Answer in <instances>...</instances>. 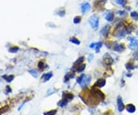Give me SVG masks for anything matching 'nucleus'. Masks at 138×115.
I'll use <instances>...</instances> for the list:
<instances>
[{"instance_id":"obj_1","label":"nucleus","mask_w":138,"mask_h":115,"mask_svg":"<svg viewBox=\"0 0 138 115\" xmlns=\"http://www.w3.org/2000/svg\"><path fill=\"white\" fill-rule=\"evenodd\" d=\"M89 23H90L91 26L94 29H97L99 26V18L98 16L96 15H93L89 19Z\"/></svg>"},{"instance_id":"obj_2","label":"nucleus","mask_w":138,"mask_h":115,"mask_svg":"<svg viewBox=\"0 0 138 115\" xmlns=\"http://www.w3.org/2000/svg\"><path fill=\"white\" fill-rule=\"evenodd\" d=\"M117 108H118V111H119V112H122V111L124 110V108H125V106H124V102H123V101H122V98H121L120 96H118V97H117Z\"/></svg>"},{"instance_id":"obj_3","label":"nucleus","mask_w":138,"mask_h":115,"mask_svg":"<svg viewBox=\"0 0 138 115\" xmlns=\"http://www.w3.org/2000/svg\"><path fill=\"white\" fill-rule=\"evenodd\" d=\"M130 48L131 49V50H135V49L138 48V40L136 38H130Z\"/></svg>"},{"instance_id":"obj_4","label":"nucleus","mask_w":138,"mask_h":115,"mask_svg":"<svg viewBox=\"0 0 138 115\" xmlns=\"http://www.w3.org/2000/svg\"><path fill=\"white\" fill-rule=\"evenodd\" d=\"M106 84V80L104 79H99L95 82L94 87H103Z\"/></svg>"},{"instance_id":"obj_5","label":"nucleus","mask_w":138,"mask_h":115,"mask_svg":"<svg viewBox=\"0 0 138 115\" xmlns=\"http://www.w3.org/2000/svg\"><path fill=\"white\" fill-rule=\"evenodd\" d=\"M124 49H125L124 45L121 44V43H117V44L114 45V46H113V50L116 51V52H118V53L124 51Z\"/></svg>"},{"instance_id":"obj_6","label":"nucleus","mask_w":138,"mask_h":115,"mask_svg":"<svg viewBox=\"0 0 138 115\" xmlns=\"http://www.w3.org/2000/svg\"><path fill=\"white\" fill-rule=\"evenodd\" d=\"M90 9H91V5L88 2H84L81 6V10H82V13H86Z\"/></svg>"},{"instance_id":"obj_7","label":"nucleus","mask_w":138,"mask_h":115,"mask_svg":"<svg viewBox=\"0 0 138 115\" xmlns=\"http://www.w3.org/2000/svg\"><path fill=\"white\" fill-rule=\"evenodd\" d=\"M109 30H110V26H109V25H105V26L102 28L101 33V35H103L104 37H108V33H109Z\"/></svg>"},{"instance_id":"obj_8","label":"nucleus","mask_w":138,"mask_h":115,"mask_svg":"<svg viewBox=\"0 0 138 115\" xmlns=\"http://www.w3.org/2000/svg\"><path fill=\"white\" fill-rule=\"evenodd\" d=\"M52 77V72H48V73H45V74L42 75L41 80L43 82H47V81L49 80Z\"/></svg>"},{"instance_id":"obj_9","label":"nucleus","mask_w":138,"mask_h":115,"mask_svg":"<svg viewBox=\"0 0 138 115\" xmlns=\"http://www.w3.org/2000/svg\"><path fill=\"white\" fill-rule=\"evenodd\" d=\"M84 56H82V57H80V58H78L76 61H75V63H74V65H73V69H76V68H78L79 66L82 63V62L84 61Z\"/></svg>"},{"instance_id":"obj_10","label":"nucleus","mask_w":138,"mask_h":115,"mask_svg":"<svg viewBox=\"0 0 138 115\" xmlns=\"http://www.w3.org/2000/svg\"><path fill=\"white\" fill-rule=\"evenodd\" d=\"M74 98V95L69 92H64L63 94V99L66 101H71Z\"/></svg>"},{"instance_id":"obj_11","label":"nucleus","mask_w":138,"mask_h":115,"mask_svg":"<svg viewBox=\"0 0 138 115\" xmlns=\"http://www.w3.org/2000/svg\"><path fill=\"white\" fill-rule=\"evenodd\" d=\"M126 110L129 113H134L135 111H136V108H135V106L134 104H129L126 106Z\"/></svg>"},{"instance_id":"obj_12","label":"nucleus","mask_w":138,"mask_h":115,"mask_svg":"<svg viewBox=\"0 0 138 115\" xmlns=\"http://www.w3.org/2000/svg\"><path fill=\"white\" fill-rule=\"evenodd\" d=\"M104 62L105 63H107L108 65H110V64H111L113 62V60L111 58V56L110 55L106 54V55L104 56Z\"/></svg>"},{"instance_id":"obj_13","label":"nucleus","mask_w":138,"mask_h":115,"mask_svg":"<svg viewBox=\"0 0 138 115\" xmlns=\"http://www.w3.org/2000/svg\"><path fill=\"white\" fill-rule=\"evenodd\" d=\"M105 19H106V20L108 22H112L113 20V19H114V14H113V12H109L106 15V16H105Z\"/></svg>"},{"instance_id":"obj_14","label":"nucleus","mask_w":138,"mask_h":115,"mask_svg":"<svg viewBox=\"0 0 138 115\" xmlns=\"http://www.w3.org/2000/svg\"><path fill=\"white\" fill-rule=\"evenodd\" d=\"M105 2H106V0H96L94 5L96 7H101V6H103Z\"/></svg>"},{"instance_id":"obj_15","label":"nucleus","mask_w":138,"mask_h":115,"mask_svg":"<svg viewBox=\"0 0 138 115\" xmlns=\"http://www.w3.org/2000/svg\"><path fill=\"white\" fill-rule=\"evenodd\" d=\"M74 77H75V74H74V73H67V74L65 75V77H64V82H68L70 79L74 78Z\"/></svg>"},{"instance_id":"obj_16","label":"nucleus","mask_w":138,"mask_h":115,"mask_svg":"<svg viewBox=\"0 0 138 115\" xmlns=\"http://www.w3.org/2000/svg\"><path fill=\"white\" fill-rule=\"evenodd\" d=\"M67 104H68V101L64 100V99L61 100V101L58 103V105L59 107H61V108H64V107H65Z\"/></svg>"},{"instance_id":"obj_17","label":"nucleus","mask_w":138,"mask_h":115,"mask_svg":"<svg viewBox=\"0 0 138 115\" xmlns=\"http://www.w3.org/2000/svg\"><path fill=\"white\" fill-rule=\"evenodd\" d=\"M69 41H70L71 43H74V44H75V45H80V43H81L80 41H79L77 38H75V37H71V38H70Z\"/></svg>"},{"instance_id":"obj_18","label":"nucleus","mask_w":138,"mask_h":115,"mask_svg":"<svg viewBox=\"0 0 138 115\" xmlns=\"http://www.w3.org/2000/svg\"><path fill=\"white\" fill-rule=\"evenodd\" d=\"M84 77H85V74H82V75H81V76L78 78V80H77L78 84H80L81 86H82V83H83Z\"/></svg>"},{"instance_id":"obj_19","label":"nucleus","mask_w":138,"mask_h":115,"mask_svg":"<svg viewBox=\"0 0 138 115\" xmlns=\"http://www.w3.org/2000/svg\"><path fill=\"white\" fill-rule=\"evenodd\" d=\"M135 66H134V64L132 63H131V62H129V63H127V64H126V68L127 69V70H134V69H135Z\"/></svg>"},{"instance_id":"obj_20","label":"nucleus","mask_w":138,"mask_h":115,"mask_svg":"<svg viewBox=\"0 0 138 115\" xmlns=\"http://www.w3.org/2000/svg\"><path fill=\"white\" fill-rule=\"evenodd\" d=\"M102 45H103L102 42H98V43H96V46H95L96 53H99V52H100V50H101V48Z\"/></svg>"},{"instance_id":"obj_21","label":"nucleus","mask_w":138,"mask_h":115,"mask_svg":"<svg viewBox=\"0 0 138 115\" xmlns=\"http://www.w3.org/2000/svg\"><path fill=\"white\" fill-rule=\"evenodd\" d=\"M85 67H86V65H85V64L82 63V64H81V65L79 66V67H78V69H77V72H78V73H82L83 70H84Z\"/></svg>"},{"instance_id":"obj_22","label":"nucleus","mask_w":138,"mask_h":115,"mask_svg":"<svg viewBox=\"0 0 138 115\" xmlns=\"http://www.w3.org/2000/svg\"><path fill=\"white\" fill-rule=\"evenodd\" d=\"M28 72L31 73V74L34 77H38V72H37V70H35V69H32V70H28Z\"/></svg>"},{"instance_id":"obj_23","label":"nucleus","mask_w":138,"mask_h":115,"mask_svg":"<svg viewBox=\"0 0 138 115\" xmlns=\"http://www.w3.org/2000/svg\"><path fill=\"white\" fill-rule=\"evenodd\" d=\"M3 78L4 79H5V80L7 81V82H11L13 79H14V76H11V75H9V76H3Z\"/></svg>"},{"instance_id":"obj_24","label":"nucleus","mask_w":138,"mask_h":115,"mask_svg":"<svg viewBox=\"0 0 138 115\" xmlns=\"http://www.w3.org/2000/svg\"><path fill=\"white\" fill-rule=\"evenodd\" d=\"M38 68H39L40 70H43L45 69V63H44L43 61H40V62L38 63Z\"/></svg>"},{"instance_id":"obj_25","label":"nucleus","mask_w":138,"mask_h":115,"mask_svg":"<svg viewBox=\"0 0 138 115\" xmlns=\"http://www.w3.org/2000/svg\"><path fill=\"white\" fill-rule=\"evenodd\" d=\"M56 113H57V110H52V111L44 113V115H55Z\"/></svg>"},{"instance_id":"obj_26","label":"nucleus","mask_w":138,"mask_h":115,"mask_svg":"<svg viewBox=\"0 0 138 115\" xmlns=\"http://www.w3.org/2000/svg\"><path fill=\"white\" fill-rule=\"evenodd\" d=\"M81 21H82V18H81V16H76V17H75L74 19V23L75 24H78L81 22Z\"/></svg>"},{"instance_id":"obj_27","label":"nucleus","mask_w":138,"mask_h":115,"mask_svg":"<svg viewBox=\"0 0 138 115\" xmlns=\"http://www.w3.org/2000/svg\"><path fill=\"white\" fill-rule=\"evenodd\" d=\"M131 16L134 19H138V12H132L131 13Z\"/></svg>"},{"instance_id":"obj_28","label":"nucleus","mask_w":138,"mask_h":115,"mask_svg":"<svg viewBox=\"0 0 138 115\" xmlns=\"http://www.w3.org/2000/svg\"><path fill=\"white\" fill-rule=\"evenodd\" d=\"M18 50H19V48H18V47H16V46H15V47L10 48L9 52H10V53H16Z\"/></svg>"},{"instance_id":"obj_29","label":"nucleus","mask_w":138,"mask_h":115,"mask_svg":"<svg viewBox=\"0 0 138 115\" xmlns=\"http://www.w3.org/2000/svg\"><path fill=\"white\" fill-rule=\"evenodd\" d=\"M58 15H60L61 17H63V16L65 15V10L64 9H61L58 12Z\"/></svg>"},{"instance_id":"obj_30","label":"nucleus","mask_w":138,"mask_h":115,"mask_svg":"<svg viewBox=\"0 0 138 115\" xmlns=\"http://www.w3.org/2000/svg\"><path fill=\"white\" fill-rule=\"evenodd\" d=\"M116 2L120 5H124L125 4V0H115Z\"/></svg>"},{"instance_id":"obj_31","label":"nucleus","mask_w":138,"mask_h":115,"mask_svg":"<svg viewBox=\"0 0 138 115\" xmlns=\"http://www.w3.org/2000/svg\"><path fill=\"white\" fill-rule=\"evenodd\" d=\"M117 12H118V14H120V15H124V14H125L124 11H118Z\"/></svg>"},{"instance_id":"obj_32","label":"nucleus","mask_w":138,"mask_h":115,"mask_svg":"<svg viewBox=\"0 0 138 115\" xmlns=\"http://www.w3.org/2000/svg\"><path fill=\"white\" fill-rule=\"evenodd\" d=\"M95 46H96V43H94L90 45V47H91V48H94Z\"/></svg>"},{"instance_id":"obj_33","label":"nucleus","mask_w":138,"mask_h":115,"mask_svg":"<svg viewBox=\"0 0 138 115\" xmlns=\"http://www.w3.org/2000/svg\"><path fill=\"white\" fill-rule=\"evenodd\" d=\"M134 56H137L134 57V58H135L136 60H137V59H138V52H136L135 54H134Z\"/></svg>"},{"instance_id":"obj_34","label":"nucleus","mask_w":138,"mask_h":115,"mask_svg":"<svg viewBox=\"0 0 138 115\" xmlns=\"http://www.w3.org/2000/svg\"><path fill=\"white\" fill-rule=\"evenodd\" d=\"M104 115H110V112H109V111H108V112H106V113H105V114H104Z\"/></svg>"}]
</instances>
